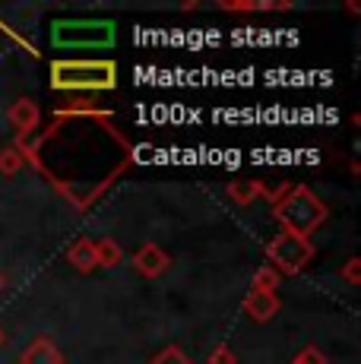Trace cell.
<instances>
[{
  "mask_svg": "<svg viewBox=\"0 0 361 364\" xmlns=\"http://www.w3.org/2000/svg\"><path fill=\"white\" fill-rule=\"evenodd\" d=\"M114 86V60H51V89L58 92H111Z\"/></svg>",
  "mask_w": 361,
  "mask_h": 364,
  "instance_id": "7a4b0ae2",
  "label": "cell"
},
{
  "mask_svg": "<svg viewBox=\"0 0 361 364\" xmlns=\"http://www.w3.org/2000/svg\"><path fill=\"white\" fill-rule=\"evenodd\" d=\"M282 285V276L273 269V266H260L251 279V291H276Z\"/></svg>",
  "mask_w": 361,
  "mask_h": 364,
  "instance_id": "4fadbf2b",
  "label": "cell"
},
{
  "mask_svg": "<svg viewBox=\"0 0 361 364\" xmlns=\"http://www.w3.org/2000/svg\"><path fill=\"white\" fill-rule=\"evenodd\" d=\"M225 193L232 197L238 206H254L260 197H266L269 200V187L263 184V181H257V178H244V181H232V184L225 187Z\"/></svg>",
  "mask_w": 361,
  "mask_h": 364,
  "instance_id": "30bf717a",
  "label": "cell"
},
{
  "mask_svg": "<svg viewBox=\"0 0 361 364\" xmlns=\"http://www.w3.org/2000/svg\"><path fill=\"white\" fill-rule=\"evenodd\" d=\"M219 10L228 13H266V10H291V0H222Z\"/></svg>",
  "mask_w": 361,
  "mask_h": 364,
  "instance_id": "8fae6325",
  "label": "cell"
},
{
  "mask_svg": "<svg viewBox=\"0 0 361 364\" xmlns=\"http://www.w3.org/2000/svg\"><path fill=\"white\" fill-rule=\"evenodd\" d=\"M6 121H10V127L16 130V139H26V136H36L41 130V108L32 99H16L6 108Z\"/></svg>",
  "mask_w": 361,
  "mask_h": 364,
  "instance_id": "5b68a950",
  "label": "cell"
},
{
  "mask_svg": "<svg viewBox=\"0 0 361 364\" xmlns=\"http://www.w3.org/2000/svg\"><path fill=\"white\" fill-rule=\"evenodd\" d=\"M206 364H238V352H235L232 346H225V342H219V346L210 352Z\"/></svg>",
  "mask_w": 361,
  "mask_h": 364,
  "instance_id": "2e32d148",
  "label": "cell"
},
{
  "mask_svg": "<svg viewBox=\"0 0 361 364\" xmlns=\"http://www.w3.org/2000/svg\"><path fill=\"white\" fill-rule=\"evenodd\" d=\"M339 279H345L349 285H358L361 282V257H352V260H345V266L339 269Z\"/></svg>",
  "mask_w": 361,
  "mask_h": 364,
  "instance_id": "e0dca14e",
  "label": "cell"
},
{
  "mask_svg": "<svg viewBox=\"0 0 361 364\" xmlns=\"http://www.w3.org/2000/svg\"><path fill=\"white\" fill-rule=\"evenodd\" d=\"M4 342H6V330H4V326H0V346H4Z\"/></svg>",
  "mask_w": 361,
  "mask_h": 364,
  "instance_id": "d6986e66",
  "label": "cell"
},
{
  "mask_svg": "<svg viewBox=\"0 0 361 364\" xmlns=\"http://www.w3.org/2000/svg\"><path fill=\"white\" fill-rule=\"evenodd\" d=\"M241 307H244V314L254 323H266V320H273L279 314V295L276 291H247Z\"/></svg>",
  "mask_w": 361,
  "mask_h": 364,
  "instance_id": "ba28073f",
  "label": "cell"
},
{
  "mask_svg": "<svg viewBox=\"0 0 361 364\" xmlns=\"http://www.w3.org/2000/svg\"><path fill=\"white\" fill-rule=\"evenodd\" d=\"M64 352L58 348V342L51 336H36L19 355V364H64Z\"/></svg>",
  "mask_w": 361,
  "mask_h": 364,
  "instance_id": "52a82bcc",
  "label": "cell"
},
{
  "mask_svg": "<svg viewBox=\"0 0 361 364\" xmlns=\"http://www.w3.org/2000/svg\"><path fill=\"white\" fill-rule=\"evenodd\" d=\"M95 257H99V266H105V269L124 263V250L114 237H102V241H95Z\"/></svg>",
  "mask_w": 361,
  "mask_h": 364,
  "instance_id": "7c38bea8",
  "label": "cell"
},
{
  "mask_svg": "<svg viewBox=\"0 0 361 364\" xmlns=\"http://www.w3.org/2000/svg\"><path fill=\"white\" fill-rule=\"evenodd\" d=\"M146 364H193V358L180 346H165L162 352H156Z\"/></svg>",
  "mask_w": 361,
  "mask_h": 364,
  "instance_id": "9a60e30c",
  "label": "cell"
},
{
  "mask_svg": "<svg viewBox=\"0 0 361 364\" xmlns=\"http://www.w3.org/2000/svg\"><path fill=\"white\" fill-rule=\"evenodd\" d=\"M67 263H70L76 272H82V276H89V272L99 269V257H95L92 237H76L70 247H67Z\"/></svg>",
  "mask_w": 361,
  "mask_h": 364,
  "instance_id": "9c48e42d",
  "label": "cell"
},
{
  "mask_svg": "<svg viewBox=\"0 0 361 364\" xmlns=\"http://www.w3.org/2000/svg\"><path fill=\"white\" fill-rule=\"evenodd\" d=\"M314 244L311 237H301V235H291V232H279L266 241V260L279 272L282 279H291L304 269L311 260H314Z\"/></svg>",
  "mask_w": 361,
  "mask_h": 364,
  "instance_id": "277c9868",
  "label": "cell"
},
{
  "mask_svg": "<svg viewBox=\"0 0 361 364\" xmlns=\"http://www.w3.org/2000/svg\"><path fill=\"white\" fill-rule=\"evenodd\" d=\"M130 266H134L136 276H143V279H158L162 272H168L171 254H168L165 247H158V244H143V247L134 254Z\"/></svg>",
  "mask_w": 361,
  "mask_h": 364,
  "instance_id": "8992f818",
  "label": "cell"
},
{
  "mask_svg": "<svg viewBox=\"0 0 361 364\" xmlns=\"http://www.w3.org/2000/svg\"><path fill=\"white\" fill-rule=\"evenodd\" d=\"M6 289V276H4V272H0V291H4Z\"/></svg>",
  "mask_w": 361,
  "mask_h": 364,
  "instance_id": "ac0fdd59",
  "label": "cell"
},
{
  "mask_svg": "<svg viewBox=\"0 0 361 364\" xmlns=\"http://www.w3.org/2000/svg\"><path fill=\"white\" fill-rule=\"evenodd\" d=\"M114 41L111 19H54L51 45L54 48H108Z\"/></svg>",
  "mask_w": 361,
  "mask_h": 364,
  "instance_id": "3957f363",
  "label": "cell"
},
{
  "mask_svg": "<svg viewBox=\"0 0 361 364\" xmlns=\"http://www.w3.org/2000/svg\"><path fill=\"white\" fill-rule=\"evenodd\" d=\"M269 203L282 232L311 237L326 222V203L304 184H282L279 191H269Z\"/></svg>",
  "mask_w": 361,
  "mask_h": 364,
  "instance_id": "6da1fadb",
  "label": "cell"
},
{
  "mask_svg": "<svg viewBox=\"0 0 361 364\" xmlns=\"http://www.w3.org/2000/svg\"><path fill=\"white\" fill-rule=\"evenodd\" d=\"M23 165H26V159L19 156V149L13 143L0 149V174H6V178H16V174L23 171Z\"/></svg>",
  "mask_w": 361,
  "mask_h": 364,
  "instance_id": "5bb4252c",
  "label": "cell"
}]
</instances>
